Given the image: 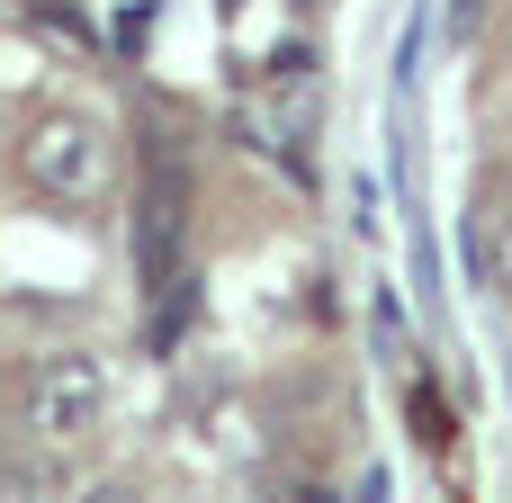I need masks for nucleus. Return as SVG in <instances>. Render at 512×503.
Segmentation results:
<instances>
[{
    "label": "nucleus",
    "instance_id": "1",
    "mask_svg": "<svg viewBox=\"0 0 512 503\" xmlns=\"http://www.w3.org/2000/svg\"><path fill=\"white\" fill-rule=\"evenodd\" d=\"M18 405H27V432H36L45 450L90 441V432H99V414H108V369H99L90 351H54V360H36V369H27Z\"/></svg>",
    "mask_w": 512,
    "mask_h": 503
},
{
    "label": "nucleus",
    "instance_id": "2",
    "mask_svg": "<svg viewBox=\"0 0 512 503\" xmlns=\"http://www.w3.org/2000/svg\"><path fill=\"white\" fill-rule=\"evenodd\" d=\"M18 162H27V180H36L45 198H63V207H90V198L108 189V135H99L90 117H36L27 144H18Z\"/></svg>",
    "mask_w": 512,
    "mask_h": 503
},
{
    "label": "nucleus",
    "instance_id": "3",
    "mask_svg": "<svg viewBox=\"0 0 512 503\" xmlns=\"http://www.w3.org/2000/svg\"><path fill=\"white\" fill-rule=\"evenodd\" d=\"M180 243H189V189H180V171H153V189L135 207V279L171 288L180 279Z\"/></svg>",
    "mask_w": 512,
    "mask_h": 503
},
{
    "label": "nucleus",
    "instance_id": "4",
    "mask_svg": "<svg viewBox=\"0 0 512 503\" xmlns=\"http://www.w3.org/2000/svg\"><path fill=\"white\" fill-rule=\"evenodd\" d=\"M54 495V468H0V503H45Z\"/></svg>",
    "mask_w": 512,
    "mask_h": 503
},
{
    "label": "nucleus",
    "instance_id": "5",
    "mask_svg": "<svg viewBox=\"0 0 512 503\" xmlns=\"http://www.w3.org/2000/svg\"><path fill=\"white\" fill-rule=\"evenodd\" d=\"M72 503H144V495H135L126 477H99V486H81V495H72Z\"/></svg>",
    "mask_w": 512,
    "mask_h": 503
},
{
    "label": "nucleus",
    "instance_id": "6",
    "mask_svg": "<svg viewBox=\"0 0 512 503\" xmlns=\"http://www.w3.org/2000/svg\"><path fill=\"white\" fill-rule=\"evenodd\" d=\"M495 279H504V297H512V225L495 234Z\"/></svg>",
    "mask_w": 512,
    "mask_h": 503
},
{
    "label": "nucleus",
    "instance_id": "7",
    "mask_svg": "<svg viewBox=\"0 0 512 503\" xmlns=\"http://www.w3.org/2000/svg\"><path fill=\"white\" fill-rule=\"evenodd\" d=\"M270 503H306V495H270Z\"/></svg>",
    "mask_w": 512,
    "mask_h": 503
}]
</instances>
